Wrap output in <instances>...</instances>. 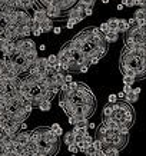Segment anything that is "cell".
<instances>
[{"mask_svg": "<svg viewBox=\"0 0 146 156\" xmlns=\"http://www.w3.org/2000/svg\"><path fill=\"white\" fill-rule=\"evenodd\" d=\"M77 2L83 3V5H86V6H89V7H93L94 3H96V0H77Z\"/></svg>", "mask_w": 146, "mask_h": 156, "instance_id": "7402d4cb", "label": "cell"}, {"mask_svg": "<svg viewBox=\"0 0 146 156\" xmlns=\"http://www.w3.org/2000/svg\"><path fill=\"white\" fill-rule=\"evenodd\" d=\"M108 102L109 103H115V102H118V96L116 95H109V98H108Z\"/></svg>", "mask_w": 146, "mask_h": 156, "instance_id": "4316f807", "label": "cell"}, {"mask_svg": "<svg viewBox=\"0 0 146 156\" xmlns=\"http://www.w3.org/2000/svg\"><path fill=\"white\" fill-rule=\"evenodd\" d=\"M100 32H102V33H108V32H109V26H108V23H102V24H100Z\"/></svg>", "mask_w": 146, "mask_h": 156, "instance_id": "d4e9b609", "label": "cell"}, {"mask_svg": "<svg viewBox=\"0 0 146 156\" xmlns=\"http://www.w3.org/2000/svg\"><path fill=\"white\" fill-rule=\"evenodd\" d=\"M67 149H69V152H70V153H77V152H79V149H77V145H76V143L67 145Z\"/></svg>", "mask_w": 146, "mask_h": 156, "instance_id": "44dd1931", "label": "cell"}, {"mask_svg": "<svg viewBox=\"0 0 146 156\" xmlns=\"http://www.w3.org/2000/svg\"><path fill=\"white\" fill-rule=\"evenodd\" d=\"M36 57H37V49H36V48L24 53V59H26L27 62H33Z\"/></svg>", "mask_w": 146, "mask_h": 156, "instance_id": "9c48e42d", "label": "cell"}, {"mask_svg": "<svg viewBox=\"0 0 146 156\" xmlns=\"http://www.w3.org/2000/svg\"><path fill=\"white\" fill-rule=\"evenodd\" d=\"M137 98H139V95L137 93H135L133 90H130L129 93H125V98H123V100L125 102H127V103H136L137 102Z\"/></svg>", "mask_w": 146, "mask_h": 156, "instance_id": "52a82bcc", "label": "cell"}, {"mask_svg": "<svg viewBox=\"0 0 146 156\" xmlns=\"http://www.w3.org/2000/svg\"><path fill=\"white\" fill-rule=\"evenodd\" d=\"M63 135H65L63 140H65L66 145H72V143H75V133L73 132H66V133H63Z\"/></svg>", "mask_w": 146, "mask_h": 156, "instance_id": "8fae6325", "label": "cell"}, {"mask_svg": "<svg viewBox=\"0 0 146 156\" xmlns=\"http://www.w3.org/2000/svg\"><path fill=\"white\" fill-rule=\"evenodd\" d=\"M129 27H130V26H129V23H127V20L118 19V30H119V33H120V32H126Z\"/></svg>", "mask_w": 146, "mask_h": 156, "instance_id": "30bf717a", "label": "cell"}, {"mask_svg": "<svg viewBox=\"0 0 146 156\" xmlns=\"http://www.w3.org/2000/svg\"><path fill=\"white\" fill-rule=\"evenodd\" d=\"M83 14H85V16H92V14H93V10H92V7L86 6L85 10H83Z\"/></svg>", "mask_w": 146, "mask_h": 156, "instance_id": "484cf974", "label": "cell"}, {"mask_svg": "<svg viewBox=\"0 0 146 156\" xmlns=\"http://www.w3.org/2000/svg\"><path fill=\"white\" fill-rule=\"evenodd\" d=\"M135 80H136V79H135L133 76L123 75V83H125V85H133V83H135Z\"/></svg>", "mask_w": 146, "mask_h": 156, "instance_id": "2e32d148", "label": "cell"}, {"mask_svg": "<svg viewBox=\"0 0 146 156\" xmlns=\"http://www.w3.org/2000/svg\"><path fill=\"white\" fill-rule=\"evenodd\" d=\"M102 125H103L105 128L108 129H113V130H118L119 128V123L115 120V119L112 118V116H108V118H103V122H102Z\"/></svg>", "mask_w": 146, "mask_h": 156, "instance_id": "5b68a950", "label": "cell"}, {"mask_svg": "<svg viewBox=\"0 0 146 156\" xmlns=\"http://www.w3.org/2000/svg\"><path fill=\"white\" fill-rule=\"evenodd\" d=\"M34 20H37L39 23L40 22H45V20L50 19L49 16L46 14V10H45V7H40V9H34L33 10V16H32Z\"/></svg>", "mask_w": 146, "mask_h": 156, "instance_id": "277c9868", "label": "cell"}, {"mask_svg": "<svg viewBox=\"0 0 146 156\" xmlns=\"http://www.w3.org/2000/svg\"><path fill=\"white\" fill-rule=\"evenodd\" d=\"M83 153H86V155H90V156H93L94 153H96V149H94V146L90 143V145H87V147H86V151L83 152Z\"/></svg>", "mask_w": 146, "mask_h": 156, "instance_id": "e0dca14e", "label": "cell"}, {"mask_svg": "<svg viewBox=\"0 0 146 156\" xmlns=\"http://www.w3.org/2000/svg\"><path fill=\"white\" fill-rule=\"evenodd\" d=\"M59 106H60V109H63V108H65V100H63V99H62L60 102H59Z\"/></svg>", "mask_w": 146, "mask_h": 156, "instance_id": "b9f144b4", "label": "cell"}, {"mask_svg": "<svg viewBox=\"0 0 146 156\" xmlns=\"http://www.w3.org/2000/svg\"><path fill=\"white\" fill-rule=\"evenodd\" d=\"M109 2H110V0H102V3H103V5H108Z\"/></svg>", "mask_w": 146, "mask_h": 156, "instance_id": "ee69618b", "label": "cell"}, {"mask_svg": "<svg viewBox=\"0 0 146 156\" xmlns=\"http://www.w3.org/2000/svg\"><path fill=\"white\" fill-rule=\"evenodd\" d=\"M136 26L137 27H145L146 26V19H136Z\"/></svg>", "mask_w": 146, "mask_h": 156, "instance_id": "cb8c5ba5", "label": "cell"}, {"mask_svg": "<svg viewBox=\"0 0 146 156\" xmlns=\"http://www.w3.org/2000/svg\"><path fill=\"white\" fill-rule=\"evenodd\" d=\"M39 109L42 110V112H49L50 109H52V100H47V99H43L40 103L37 105Z\"/></svg>", "mask_w": 146, "mask_h": 156, "instance_id": "ba28073f", "label": "cell"}, {"mask_svg": "<svg viewBox=\"0 0 146 156\" xmlns=\"http://www.w3.org/2000/svg\"><path fill=\"white\" fill-rule=\"evenodd\" d=\"M83 140H85L86 143H92L93 142V136L89 135V133H85V135H83Z\"/></svg>", "mask_w": 146, "mask_h": 156, "instance_id": "603a6c76", "label": "cell"}, {"mask_svg": "<svg viewBox=\"0 0 146 156\" xmlns=\"http://www.w3.org/2000/svg\"><path fill=\"white\" fill-rule=\"evenodd\" d=\"M32 19V14L29 13V9L17 7L16 9V22L17 24H29V20Z\"/></svg>", "mask_w": 146, "mask_h": 156, "instance_id": "7a4b0ae2", "label": "cell"}, {"mask_svg": "<svg viewBox=\"0 0 146 156\" xmlns=\"http://www.w3.org/2000/svg\"><path fill=\"white\" fill-rule=\"evenodd\" d=\"M146 0H136V6L137 7H145Z\"/></svg>", "mask_w": 146, "mask_h": 156, "instance_id": "836d02e7", "label": "cell"}, {"mask_svg": "<svg viewBox=\"0 0 146 156\" xmlns=\"http://www.w3.org/2000/svg\"><path fill=\"white\" fill-rule=\"evenodd\" d=\"M99 60H100V57H99V56L90 57V59H89V65H96V63H98Z\"/></svg>", "mask_w": 146, "mask_h": 156, "instance_id": "83f0119b", "label": "cell"}, {"mask_svg": "<svg viewBox=\"0 0 146 156\" xmlns=\"http://www.w3.org/2000/svg\"><path fill=\"white\" fill-rule=\"evenodd\" d=\"M39 29L42 30V33L52 32V29H53V22H52V19H47V20H45V22H40V23H39Z\"/></svg>", "mask_w": 146, "mask_h": 156, "instance_id": "8992f818", "label": "cell"}, {"mask_svg": "<svg viewBox=\"0 0 146 156\" xmlns=\"http://www.w3.org/2000/svg\"><path fill=\"white\" fill-rule=\"evenodd\" d=\"M46 59H47V63H49V65H55V63H57V55H49Z\"/></svg>", "mask_w": 146, "mask_h": 156, "instance_id": "d6986e66", "label": "cell"}, {"mask_svg": "<svg viewBox=\"0 0 146 156\" xmlns=\"http://www.w3.org/2000/svg\"><path fill=\"white\" fill-rule=\"evenodd\" d=\"M119 98V99H123V98H125V93H123V92H119L118 95H116Z\"/></svg>", "mask_w": 146, "mask_h": 156, "instance_id": "60d3db41", "label": "cell"}, {"mask_svg": "<svg viewBox=\"0 0 146 156\" xmlns=\"http://www.w3.org/2000/svg\"><path fill=\"white\" fill-rule=\"evenodd\" d=\"M19 128L22 129V130H26V129H27V125H26L24 122H20V126H19Z\"/></svg>", "mask_w": 146, "mask_h": 156, "instance_id": "74e56055", "label": "cell"}, {"mask_svg": "<svg viewBox=\"0 0 146 156\" xmlns=\"http://www.w3.org/2000/svg\"><path fill=\"white\" fill-rule=\"evenodd\" d=\"M106 23H108V26H109V30H116V29H118V17H112V19H109Z\"/></svg>", "mask_w": 146, "mask_h": 156, "instance_id": "5bb4252c", "label": "cell"}, {"mask_svg": "<svg viewBox=\"0 0 146 156\" xmlns=\"http://www.w3.org/2000/svg\"><path fill=\"white\" fill-rule=\"evenodd\" d=\"M52 32H53L55 34H60V33H62V27H59V26H56V27H55V26H53Z\"/></svg>", "mask_w": 146, "mask_h": 156, "instance_id": "d6a6232c", "label": "cell"}, {"mask_svg": "<svg viewBox=\"0 0 146 156\" xmlns=\"http://www.w3.org/2000/svg\"><path fill=\"white\" fill-rule=\"evenodd\" d=\"M87 70H89V65H80V67H79L80 73H86Z\"/></svg>", "mask_w": 146, "mask_h": 156, "instance_id": "f1b7e54d", "label": "cell"}, {"mask_svg": "<svg viewBox=\"0 0 146 156\" xmlns=\"http://www.w3.org/2000/svg\"><path fill=\"white\" fill-rule=\"evenodd\" d=\"M133 17H135V19H146V10H145V7H139V9L135 10Z\"/></svg>", "mask_w": 146, "mask_h": 156, "instance_id": "7c38bea8", "label": "cell"}, {"mask_svg": "<svg viewBox=\"0 0 146 156\" xmlns=\"http://www.w3.org/2000/svg\"><path fill=\"white\" fill-rule=\"evenodd\" d=\"M123 7H125V6L120 3V5H118V7H116V9H118V10H123Z\"/></svg>", "mask_w": 146, "mask_h": 156, "instance_id": "7bdbcfd3", "label": "cell"}, {"mask_svg": "<svg viewBox=\"0 0 146 156\" xmlns=\"http://www.w3.org/2000/svg\"><path fill=\"white\" fill-rule=\"evenodd\" d=\"M130 90H132V85H125V83H123V93H129V92H130Z\"/></svg>", "mask_w": 146, "mask_h": 156, "instance_id": "f546056e", "label": "cell"}, {"mask_svg": "<svg viewBox=\"0 0 146 156\" xmlns=\"http://www.w3.org/2000/svg\"><path fill=\"white\" fill-rule=\"evenodd\" d=\"M113 106V112H112V118L116 120L118 123H123L126 126H132L133 123V109L132 105L127 103V102H115L112 105Z\"/></svg>", "mask_w": 146, "mask_h": 156, "instance_id": "6da1fadb", "label": "cell"}, {"mask_svg": "<svg viewBox=\"0 0 146 156\" xmlns=\"http://www.w3.org/2000/svg\"><path fill=\"white\" fill-rule=\"evenodd\" d=\"M127 23H129V26H136V19H135V17H132V19L127 20Z\"/></svg>", "mask_w": 146, "mask_h": 156, "instance_id": "d590c367", "label": "cell"}, {"mask_svg": "<svg viewBox=\"0 0 146 156\" xmlns=\"http://www.w3.org/2000/svg\"><path fill=\"white\" fill-rule=\"evenodd\" d=\"M66 27L69 29V30H70V29H73V27H75V23H73L72 20H69V19H67V22H66Z\"/></svg>", "mask_w": 146, "mask_h": 156, "instance_id": "e575fe53", "label": "cell"}, {"mask_svg": "<svg viewBox=\"0 0 146 156\" xmlns=\"http://www.w3.org/2000/svg\"><path fill=\"white\" fill-rule=\"evenodd\" d=\"M87 130H89L87 128H76V126H75L72 132H73V133H79V135H85V133H87Z\"/></svg>", "mask_w": 146, "mask_h": 156, "instance_id": "ffe728a7", "label": "cell"}, {"mask_svg": "<svg viewBox=\"0 0 146 156\" xmlns=\"http://www.w3.org/2000/svg\"><path fill=\"white\" fill-rule=\"evenodd\" d=\"M45 10H46V14L50 17V19H57V17H60L62 16V10L56 3H52L50 6L45 7Z\"/></svg>", "mask_w": 146, "mask_h": 156, "instance_id": "3957f363", "label": "cell"}, {"mask_svg": "<svg viewBox=\"0 0 146 156\" xmlns=\"http://www.w3.org/2000/svg\"><path fill=\"white\" fill-rule=\"evenodd\" d=\"M50 129H52L53 132L56 133L57 136H62V135L65 133V132H63V129H62V126L59 125V123H56V122H55V123L52 125V126H50Z\"/></svg>", "mask_w": 146, "mask_h": 156, "instance_id": "4fadbf2b", "label": "cell"}, {"mask_svg": "<svg viewBox=\"0 0 146 156\" xmlns=\"http://www.w3.org/2000/svg\"><path fill=\"white\" fill-rule=\"evenodd\" d=\"M32 34H33L34 37H39V36L42 34V30H40V29H33V30H32Z\"/></svg>", "mask_w": 146, "mask_h": 156, "instance_id": "4dcf8cb0", "label": "cell"}, {"mask_svg": "<svg viewBox=\"0 0 146 156\" xmlns=\"http://www.w3.org/2000/svg\"><path fill=\"white\" fill-rule=\"evenodd\" d=\"M122 5L125 7H133L136 6V0H122Z\"/></svg>", "mask_w": 146, "mask_h": 156, "instance_id": "ac0fdd59", "label": "cell"}, {"mask_svg": "<svg viewBox=\"0 0 146 156\" xmlns=\"http://www.w3.org/2000/svg\"><path fill=\"white\" fill-rule=\"evenodd\" d=\"M112 112H113V106H112V103H108V105H106V106L103 108V118L112 116Z\"/></svg>", "mask_w": 146, "mask_h": 156, "instance_id": "9a60e30c", "label": "cell"}, {"mask_svg": "<svg viewBox=\"0 0 146 156\" xmlns=\"http://www.w3.org/2000/svg\"><path fill=\"white\" fill-rule=\"evenodd\" d=\"M67 118H69V123H70L72 126H75V125H76V122H77V120H76V118H75V116H73V115H70V116H67Z\"/></svg>", "mask_w": 146, "mask_h": 156, "instance_id": "1f68e13d", "label": "cell"}, {"mask_svg": "<svg viewBox=\"0 0 146 156\" xmlns=\"http://www.w3.org/2000/svg\"><path fill=\"white\" fill-rule=\"evenodd\" d=\"M39 50H42V52H45V50H46V44H40V46H39Z\"/></svg>", "mask_w": 146, "mask_h": 156, "instance_id": "f35d334b", "label": "cell"}, {"mask_svg": "<svg viewBox=\"0 0 146 156\" xmlns=\"http://www.w3.org/2000/svg\"><path fill=\"white\" fill-rule=\"evenodd\" d=\"M87 129H96V125L93 122H89L87 120Z\"/></svg>", "mask_w": 146, "mask_h": 156, "instance_id": "8d00e7d4", "label": "cell"}, {"mask_svg": "<svg viewBox=\"0 0 146 156\" xmlns=\"http://www.w3.org/2000/svg\"><path fill=\"white\" fill-rule=\"evenodd\" d=\"M132 90L135 92V93H137V95L141 93V87H132Z\"/></svg>", "mask_w": 146, "mask_h": 156, "instance_id": "ab89813d", "label": "cell"}]
</instances>
